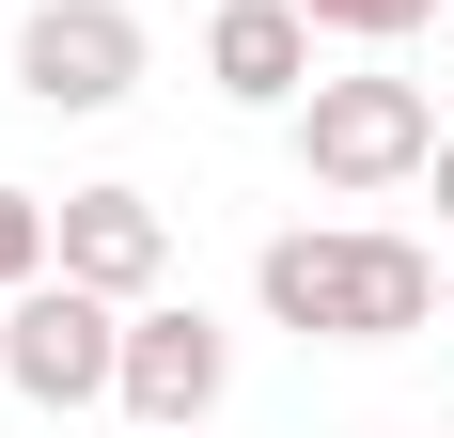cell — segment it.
Masks as SVG:
<instances>
[{
  "label": "cell",
  "instance_id": "cell-1",
  "mask_svg": "<svg viewBox=\"0 0 454 438\" xmlns=\"http://www.w3.org/2000/svg\"><path fill=\"white\" fill-rule=\"evenodd\" d=\"M267 313L298 345H408L423 313H439V266L408 235H267Z\"/></svg>",
  "mask_w": 454,
  "mask_h": 438
},
{
  "label": "cell",
  "instance_id": "cell-2",
  "mask_svg": "<svg viewBox=\"0 0 454 438\" xmlns=\"http://www.w3.org/2000/svg\"><path fill=\"white\" fill-rule=\"evenodd\" d=\"M282 126H298V173H314L329 204H376V188L439 173V94L423 79H314Z\"/></svg>",
  "mask_w": 454,
  "mask_h": 438
},
{
  "label": "cell",
  "instance_id": "cell-3",
  "mask_svg": "<svg viewBox=\"0 0 454 438\" xmlns=\"http://www.w3.org/2000/svg\"><path fill=\"white\" fill-rule=\"evenodd\" d=\"M0 376L32 407H110L126 392V298H94V282L47 266L32 298H0Z\"/></svg>",
  "mask_w": 454,
  "mask_h": 438
},
{
  "label": "cell",
  "instance_id": "cell-4",
  "mask_svg": "<svg viewBox=\"0 0 454 438\" xmlns=\"http://www.w3.org/2000/svg\"><path fill=\"white\" fill-rule=\"evenodd\" d=\"M16 94L32 110H126L141 94V16L126 0H32L16 16Z\"/></svg>",
  "mask_w": 454,
  "mask_h": 438
},
{
  "label": "cell",
  "instance_id": "cell-5",
  "mask_svg": "<svg viewBox=\"0 0 454 438\" xmlns=\"http://www.w3.org/2000/svg\"><path fill=\"white\" fill-rule=\"evenodd\" d=\"M220 376H235V345L204 329V313H188V298H141L126 313V392H110V407H126V423H204Z\"/></svg>",
  "mask_w": 454,
  "mask_h": 438
},
{
  "label": "cell",
  "instance_id": "cell-6",
  "mask_svg": "<svg viewBox=\"0 0 454 438\" xmlns=\"http://www.w3.org/2000/svg\"><path fill=\"white\" fill-rule=\"evenodd\" d=\"M47 219H63V282H94V298H126V313L157 298V266H173V219L141 204V188H63Z\"/></svg>",
  "mask_w": 454,
  "mask_h": 438
},
{
  "label": "cell",
  "instance_id": "cell-7",
  "mask_svg": "<svg viewBox=\"0 0 454 438\" xmlns=\"http://www.w3.org/2000/svg\"><path fill=\"white\" fill-rule=\"evenodd\" d=\"M204 79H220L235 110H298V94H314V16H298V0H220V16H204Z\"/></svg>",
  "mask_w": 454,
  "mask_h": 438
},
{
  "label": "cell",
  "instance_id": "cell-8",
  "mask_svg": "<svg viewBox=\"0 0 454 438\" xmlns=\"http://www.w3.org/2000/svg\"><path fill=\"white\" fill-rule=\"evenodd\" d=\"M47 266H63V219H47L32 188H0V298H32Z\"/></svg>",
  "mask_w": 454,
  "mask_h": 438
},
{
  "label": "cell",
  "instance_id": "cell-9",
  "mask_svg": "<svg viewBox=\"0 0 454 438\" xmlns=\"http://www.w3.org/2000/svg\"><path fill=\"white\" fill-rule=\"evenodd\" d=\"M298 16H314V32H345V47H408L439 0H298Z\"/></svg>",
  "mask_w": 454,
  "mask_h": 438
},
{
  "label": "cell",
  "instance_id": "cell-10",
  "mask_svg": "<svg viewBox=\"0 0 454 438\" xmlns=\"http://www.w3.org/2000/svg\"><path fill=\"white\" fill-rule=\"evenodd\" d=\"M439 219H454V126H439Z\"/></svg>",
  "mask_w": 454,
  "mask_h": 438
},
{
  "label": "cell",
  "instance_id": "cell-11",
  "mask_svg": "<svg viewBox=\"0 0 454 438\" xmlns=\"http://www.w3.org/2000/svg\"><path fill=\"white\" fill-rule=\"evenodd\" d=\"M141 438H204V423H141Z\"/></svg>",
  "mask_w": 454,
  "mask_h": 438
},
{
  "label": "cell",
  "instance_id": "cell-12",
  "mask_svg": "<svg viewBox=\"0 0 454 438\" xmlns=\"http://www.w3.org/2000/svg\"><path fill=\"white\" fill-rule=\"evenodd\" d=\"M439 329H454V282H439Z\"/></svg>",
  "mask_w": 454,
  "mask_h": 438
}]
</instances>
